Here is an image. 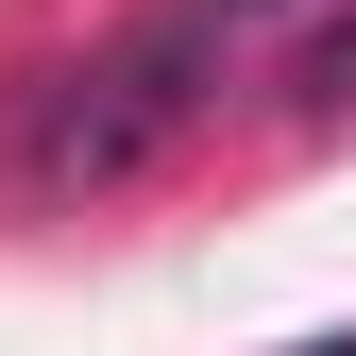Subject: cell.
<instances>
[{"mask_svg": "<svg viewBox=\"0 0 356 356\" xmlns=\"http://www.w3.org/2000/svg\"><path fill=\"white\" fill-rule=\"evenodd\" d=\"M220 51H238V17H220V0H170V17H136L102 68H68L51 102L17 119V170H34V187H119V170H153V153L204 119Z\"/></svg>", "mask_w": 356, "mask_h": 356, "instance_id": "cell-1", "label": "cell"}, {"mask_svg": "<svg viewBox=\"0 0 356 356\" xmlns=\"http://www.w3.org/2000/svg\"><path fill=\"white\" fill-rule=\"evenodd\" d=\"M305 85H323V102H356V17L323 34V51H305Z\"/></svg>", "mask_w": 356, "mask_h": 356, "instance_id": "cell-2", "label": "cell"}, {"mask_svg": "<svg viewBox=\"0 0 356 356\" xmlns=\"http://www.w3.org/2000/svg\"><path fill=\"white\" fill-rule=\"evenodd\" d=\"M220 17H238V34H272V17H323V0H220Z\"/></svg>", "mask_w": 356, "mask_h": 356, "instance_id": "cell-3", "label": "cell"}, {"mask_svg": "<svg viewBox=\"0 0 356 356\" xmlns=\"http://www.w3.org/2000/svg\"><path fill=\"white\" fill-rule=\"evenodd\" d=\"M323 356H356V339H323Z\"/></svg>", "mask_w": 356, "mask_h": 356, "instance_id": "cell-4", "label": "cell"}]
</instances>
